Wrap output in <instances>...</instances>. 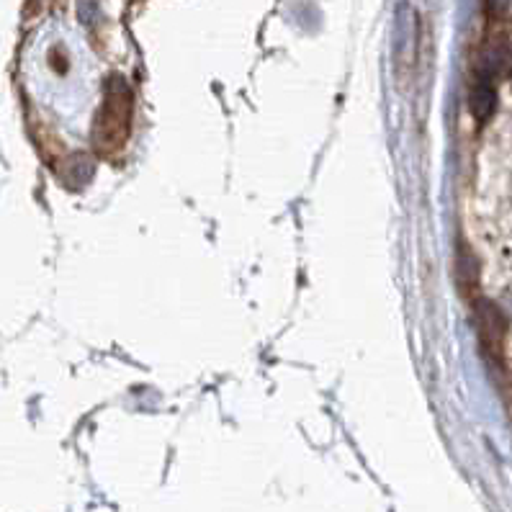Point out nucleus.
Instances as JSON below:
<instances>
[{
    "label": "nucleus",
    "instance_id": "obj_2",
    "mask_svg": "<svg viewBox=\"0 0 512 512\" xmlns=\"http://www.w3.org/2000/svg\"><path fill=\"white\" fill-rule=\"evenodd\" d=\"M476 330H479V343H482L484 358L492 363L497 371H505V338L507 322L502 309L489 299H476Z\"/></svg>",
    "mask_w": 512,
    "mask_h": 512
},
{
    "label": "nucleus",
    "instance_id": "obj_1",
    "mask_svg": "<svg viewBox=\"0 0 512 512\" xmlns=\"http://www.w3.org/2000/svg\"><path fill=\"white\" fill-rule=\"evenodd\" d=\"M129 129H132V91H129L127 80L114 75L106 83V96H103V106L96 119L93 139H96L98 152L109 157L124 150Z\"/></svg>",
    "mask_w": 512,
    "mask_h": 512
}]
</instances>
